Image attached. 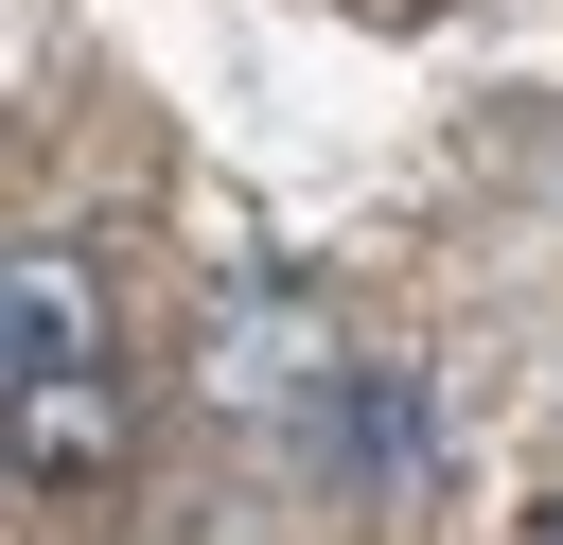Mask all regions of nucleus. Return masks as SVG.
Instances as JSON below:
<instances>
[{"mask_svg": "<svg viewBox=\"0 0 563 545\" xmlns=\"http://www.w3.org/2000/svg\"><path fill=\"white\" fill-rule=\"evenodd\" d=\"M334 369H352V352H334V316H317V299L229 281V299L194 316V404H211V422H282V440H299V422L334 404Z\"/></svg>", "mask_w": 563, "mask_h": 545, "instance_id": "f257e3e1", "label": "nucleus"}, {"mask_svg": "<svg viewBox=\"0 0 563 545\" xmlns=\"http://www.w3.org/2000/svg\"><path fill=\"white\" fill-rule=\"evenodd\" d=\"M0 422H18V475H35V492H70V475H106V457H123V369L0 387Z\"/></svg>", "mask_w": 563, "mask_h": 545, "instance_id": "20e7f679", "label": "nucleus"}, {"mask_svg": "<svg viewBox=\"0 0 563 545\" xmlns=\"http://www.w3.org/2000/svg\"><path fill=\"white\" fill-rule=\"evenodd\" d=\"M299 457H317L334 492H422V457H440V404H422V369H334V404L299 422Z\"/></svg>", "mask_w": 563, "mask_h": 545, "instance_id": "f03ea898", "label": "nucleus"}, {"mask_svg": "<svg viewBox=\"0 0 563 545\" xmlns=\"http://www.w3.org/2000/svg\"><path fill=\"white\" fill-rule=\"evenodd\" d=\"M53 369H106V299L70 246H18V299H0V387H53Z\"/></svg>", "mask_w": 563, "mask_h": 545, "instance_id": "7ed1b4c3", "label": "nucleus"}]
</instances>
